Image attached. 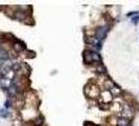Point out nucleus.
I'll list each match as a JSON object with an SVG mask.
<instances>
[{
    "label": "nucleus",
    "instance_id": "6",
    "mask_svg": "<svg viewBox=\"0 0 139 126\" xmlns=\"http://www.w3.org/2000/svg\"><path fill=\"white\" fill-rule=\"evenodd\" d=\"M0 116H1V117H8V111L0 110Z\"/></svg>",
    "mask_w": 139,
    "mask_h": 126
},
{
    "label": "nucleus",
    "instance_id": "1",
    "mask_svg": "<svg viewBox=\"0 0 139 126\" xmlns=\"http://www.w3.org/2000/svg\"><path fill=\"white\" fill-rule=\"evenodd\" d=\"M108 28V26H103V27H100L98 31H97V34H96V39L99 41V42H102L103 41V39H104V37L106 36V33H107V30Z\"/></svg>",
    "mask_w": 139,
    "mask_h": 126
},
{
    "label": "nucleus",
    "instance_id": "2",
    "mask_svg": "<svg viewBox=\"0 0 139 126\" xmlns=\"http://www.w3.org/2000/svg\"><path fill=\"white\" fill-rule=\"evenodd\" d=\"M90 56H91V60L92 62H99L100 61V57L97 53H93V51H90Z\"/></svg>",
    "mask_w": 139,
    "mask_h": 126
},
{
    "label": "nucleus",
    "instance_id": "3",
    "mask_svg": "<svg viewBox=\"0 0 139 126\" xmlns=\"http://www.w3.org/2000/svg\"><path fill=\"white\" fill-rule=\"evenodd\" d=\"M8 58H9L8 53L5 50H3V49H0V59L4 60V59H8Z\"/></svg>",
    "mask_w": 139,
    "mask_h": 126
},
{
    "label": "nucleus",
    "instance_id": "4",
    "mask_svg": "<svg viewBox=\"0 0 139 126\" xmlns=\"http://www.w3.org/2000/svg\"><path fill=\"white\" fill-rule=\"evenodd\" d=\"M128 125V121L125 119H120L118 121V126H127Z\"/></svg>",
    "mask_w": 139,
    "mask_h": 126
},
{
    "label": "nucleus",
    "instance_id": "5",
    "mask_svg": "<svg viewBox=\"0 0 139 126\" xmlns=\"http://www.w3.org/2000/svg\"><path fill=\"white\" fill-rule=\"evenodd\" d=\"M15 48H16L17 50H22V49L24 48V46H23L22 44H19V43H16V44H15Z\"/></svg>",
    "mask_w": 139,
    "mask_h": 126
}]
</instances>
